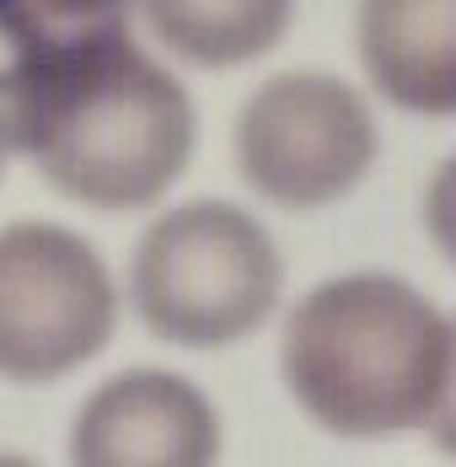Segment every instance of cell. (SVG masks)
<instances>
[{"instance_id":"cell-8","label":"cell","mask_w":456,"mask_h":467,"mask_svg":"<svg viewBox=\"0 0 456 467\" xmlns=\"http://www.w3.org/2000/svg\"><path fill=\"white\" fill-rule=\"evenodd\" d=\"M150 33L199 70H236L269 54L295 16V0H140Z\"/></svg>"},{"instance_id":"cell-12","label":"cell","mask_w":456,"mask_h":467,"mask_svg":"<svg viewBox=\"0 0 456 467\" xmlns=\"http://www.w3.org/2000/svg\"><path fill=\"white\" fill-rule=\"evenodd\" d=\"M5 156H11V140H5V130H0V172H5Z\"/></svg>"},{"instance_id":"cell-6","label":"cell","mask_w":456,"mask_h":467,"mask_svg":"<svg viewBox=\"0 0 456 467\" xmlns=\"http://www.w3.org/2000/svg\"><path fill=\"white\" fill-rule=\"evenodd\" d=\"M221 457L215 403L172 371H119L81 403L70 462L81 467H204Z\"/></svg>"},{"instance_id":"cell-1","label":"cell","mask_w":456,"mask_h":467,"mask_svg":"<svg viewBox=\"0 0 456 467\" xmlns=\"http://www.w3.org/2000/svg\"><path fill=\"white\" fill-rule=\"evenodd\" d=\"M0 130L65 199L91 210L156 204L199 140L188 87L130 27L16 54L0 70Z\"/></svg>"},{"instance_id":"cell-10","label":"cell","mask_w":456,"mask_h":467,"mask_svg":"<svg viewBox=\"0 0 456 467\" xmlns=\"http://www.w3.org/2000/svg\"><path fill=\"white\" fill-rule=\"evenodd\" d=\"M424 232L440 247V258L456 269V150L435 167V178L424 188Z\"/></svg>"},{"instance_id":"cell-7","label":"cell","mask_w":456,"mask_h":467,"mask_svg":"<svg viewBox=\"0 0 456 467\" xmlns=\"http://www.w3.org/2000/svg\"><path fill=\"white\" fill-rule=\"evenodd\" d=\"M355 44L381 102L456 119V0H360Z\"/></svg>"},{"instance_id":"cell-9","label":"cell","mask_w":456,"mask_h":467,"mask_svg":"<svg viewBox=\"0 0 456 467\" xmlns=\"http://www.w3.org/2000/svg\"><path fill=\"white\" fill-rule=\"evenodd\" d=\"M124 27H130V0H0V38L16 54L81 44Z\"/></svg>"},{"instance_id":"cell-2","label":"cell","mask_w":456,"mask_h":467,"mask_svg":"<svg viewBox=\"0 0 456 467\" xmlns=\"http://www.w3.org/2000/svg\"><path fill=\"white\" fill-rule=\"evenodd\" d=\"M451 360V323L398 275H338L295 301L279 338V376L301 414L344 441H381L435 414Z\"/></svg>"},{"instance_id":"cell-11","label":"cell","mask_w":456,"mask_h":467,"mask_svg":"<svg viewBox=\"0 0 456 467\" xmlns=\"http://www.w3.org/2000/svg\"><path fill=\"white\" fill-rule=\"evenodd\" d=\"M430 435L435 446L456 457V323H451V360H446V381H440V398H435V414H430Z\"/></svg>"},{"instance_id":"cell-3","label":"cell","mask_w":456,"mask_h":467,"mask_svg":"<svg viewBox=\"0 0 456 467\" xmlns=\"http://www.w3.org/2000/svg\"><path fill=\"white\" fill-rule=\"evenodd\" d=\"M285 258L274 236L226 199H188L150 221L130 296L140 323L178 349H226L274 317Z\"/></svg>"},{"instance_id":"cell-5","label":"cell","mask_w":456,"mask_h":467,"mask_svg":"<svg viewBox=\"0 0 456 467\" xmlns=\"http://www.w3.org/2000/svg\"><path fill=\"white\" fill-rule=\"evenodd\" d=\"M236 167L269 204L322 210L370 178L376 119L344 76L279 70L236 113Z\"/></svg>"},{"instance_id":"cell-4","label":"cell","mask_w":456,"mask_h":467,"mask_svg":"<svg viewBox=\"0 0 456 467\" xmlns=\"http://www.w3.org/2000/svg\"><path fill=\"white\" fill-rule=\"evenodd\" d=\"M119 323V285L81 232L16 221L0 232V376L38 387L97 360Z\"/></svg>"}]
</instances>
